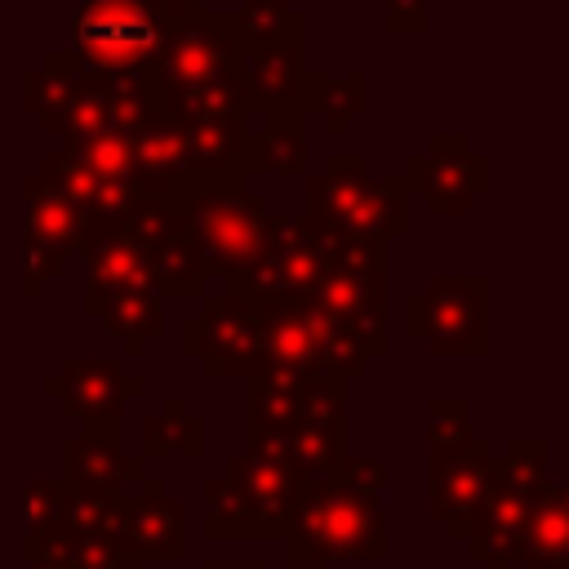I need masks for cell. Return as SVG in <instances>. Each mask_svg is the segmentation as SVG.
<instances>
[{
  "label": "cell",
  "mask_w": 569,
  "mask_h": 569,
  "mask_svg": "<svg viewBox=\"0 0 569 569\" xmlns=\"http://www.w3.org/2000/svg\"><path fill=\"white\" fill-rule=\"evenodd\" d=\"M485 298H489V280L480 271L431 276L427 289L405 298V329L409 338L427 342L436 360H480L489 347Z\"/></svg>",
  "instance_id": "6"
},
{
  "label": "cell",
  "mask_w": 569,
  "mask_h": 569,
  "mask_svg": "<svg viewBox=\"0 0 569 569\" xmlns=\"http://www.w3.org/2000/svg\"><path fill=\"white\" fill-rule=\"evenodd\" d=\"M22 569H67V560L58 551H44V547H27V565Z\"/></svg>",
  "instance_id": "21"
},
{
  "label": "cell",
  "mask_w": 569,
  "mask_h": 569,
  "mask_svg": "<svg viewBox=\"0 0 569 569\" xmlns=\"http://www.w3.org/2000/svg\"><path fill=\"white\" fill-rule=\"evenodd\" d=\"M498 480V458L489 453L485 436H467L449 449H431V471H427V511L458 538L467 516L485 502L489 485Z\"/></svg>",
  "instance_id": "11"
},
{
  "label": "cell",
  "mask_w": 569,
  "mask_h": 569,
  "mask_svg": "<svg viewBox=\"0 0 569 569\" xmlns=\"http://www.w3.org/2000/svg\"><path fill=\"white\" fill-rule=\"evenodd\" d=\"M22 511H27V547L44 542L58 525H62V511H67V489L62 480H31L22 489Z\"/></svg>",
  "instance_id": "19"
},
{
  "label": "cell",
  "mask_w": 569,
  "mask_h": 569,
  "mask_svg": "<svg viewBox=\"0 0 569 569\" xmlns=\"http://www.w3.org/2000/svg\"><path fill=\"white\" fill-rule=\"evenodd\" d=\"M467 413H471L467 396H431L427 400V445L431 449H449V445L467 440L471 436L467 431Z\"/></svg>",
  "instance_id": "20"
},
{
  "label": "cell",
  "mask_w": 569,
  "mask_h": 569,
  "mask_svg": "<svg viewBox=\"0 0 569 569\" xmlns=\"http://www.w3.org/2000/svg\"><path fill=\"white\" fill-rule=\"evenodd\" d=\"M284 569H329L338 560H382L387 520L373 489L351 485L338 467L311 476L284 525Z\"/></svg>",
  "instance_id": "1"
},
{
  "label": "cell",
  "mask_w": 569,
  "mask_h": 569,
  "mask_svg": "<svg viewBox=\"0 0 569 569\" xmlns=\"http://www.w3.org/2000/svg\"><path fill=\"white\" fill-rule=\"evenodd\" d=\"M307 222L387 244L405 231V182H369L360 156H338L307 191Z\"/></svg>",
  "instance_id": "7"
},
{
  "label": "cell",
  "mask_w": 569,
  "mask_h": 569,
  "mask_svg": "<svg viewBox=\"0 0 569 569\" xmlns=\"http://www.w3.org/2000/svg\"><path fill=\"white\" fill-rule=\"evenodd\" d=\"M307 485L311 476L289 462L262 453L227 458L222 471L204 480V538H280Z\"/></svg>",
  "instance_id": "3"
},
{
  "label": "cell",
  "mask_w": 569,
  "mask_h": 569,
  "mask_svg": "<svg viewBox=\"0 0 569 569\" xmlns=\"http://www.w3.org/2000/svg\"><path fill=\"white\" fill-rule=\"evenodd\" d=\"M62 489L67 498H89V502H107L120 498L129 480L142 476V462L129 458L120 449V436H102V431H76L62 445Z\"/></svg>",
  "instance_id": "13"
},
{
  "label": "cell",
  "mask_w": 569,
  "mask_h": 569,
  "mask_svg": "<svg viewBox=\"0 0 569 569\" xmlns=\"http://www.w3.org/2000/svg\"><path fill=\"white\" fill-rule=\"evenodd\" d=\"M569 489L560 480H542L520 529V551L525 569H569V511H565Z\"/></svg>",
  "instance_id": "16"
},
{
  "label": "cell",
  "mask_w": 569,
  "mask_h": 569,
  "mask_svg": "<svg viewBox=\"0 0 569 569\" xmlns=\"http://www.w3.org/2000/svg\"><path fill=\"white\" fill-rule=\"evenodd\" d=\"M89 218L49 182L31 178L27 182V253H22V289L36 298L53 276L67 271L71 253L84 240Z\"/></svg>",
  "instance_id": "10"
},
{
  "label": "cell",
  "mask_w": 569,
  "mask_h": 569,
  "mask_svg": "<svg viewBox=\"0 0 569 569\" xmlns=\"http://www.w3.org/2000/svg\"><path fill=\"white\" fill-rule=\"evenodd\" d=\"M147 382L124 369L120 356H67L58 373L44 378V396L62 400V409L80 422V431L120 436L124 405L142 396Z\"/></svg>",
  "instance_id": "9"
},
{
  "label": "cell",
  "mask_w": 569,
  "mask_h": 569,
  "mask_svg": "<svg viewBox=\"0 0 569 569\" xmlns=\"http://www.w3.org/2000/svg\"><path fill=\"white\" fill-rule=\"evenodd\" d=\"M138 493L120 498V542L138 560H182V498L164 489L160 476H138Z\"/></svg>",
  "instance_id": "12"
},
{
  "label": "cell",
  "mask_w": 569,
  "mask_h": 569,
  "mask_svg": "<svg viewBox=\"0 0 569 569\" xmlns=\"http://www.w3.org/2000/svg\"><path fill=\"white\" fill-rule=\"evenodd\" d=\"M169 204L178 209L182 231H187L191 253H196L204 276L231 280L236 271H244L262 253L271 213L240 182H231V178L191 182V187H178L169 196Z\"/></svg>",
  "instance_id": "4"
},
{
  "label": "cell",
  "mask_w": 569,
  "mask_h": 569,
  "mask_svg": "<svg viewBox=\"0 0 569 569\" xmlns=\"http://www.w3.org/2000/svg\"><path fill=\"white\" fill-rule=\"evenodd\" d=\"M142 453L147 458H200L204 453V418L191 413L182 396H169L160 413L147 418L142 427Z\"/></svg>",
  "instance_id": "18"
},
{
  "label": "cell",
  "mask_w": 569,
  "mask_h": 569,
  "mask_svg": "<svg viewBox=\"0 0 569 569\" xmlns=\"http://www.w3.org/2000/svg\"><path fill=\"white\" fill-rule=\"evenodd\" d=\"M258 329H262V373H289V378L329 373L316 356L298 298H258Z\"/></svg>",
  "instance_id": "15"
},
{
  "label": "cell",
  "mask_w": 569,
  "mask_h": 569,
  "mask_svg": "<svg viewBox=\"0 0 569 569\" xmlns=\"http://www.w3.org/2000/svg\"><path fill=\"white\" fill-rule=\"evenodd\" d=\"M84 316H98L107 333L124 342V356H138L151 338L164 333V298L138 253V244L116 227V218H93L84 227Z\"/></svg>",
  "instance_id": "2"
},
{
  "label": "cell",
  "mask_w": 569,
  "mask_h": 569,
  "mask_svg": "<svg viewBox=\"0 0 569 569\" xmlns=\"http://www.w3.org/2000/svg\"><path fill=\"white\" fill-rule=\"evenodd\" d=\"M182 347L213 378H262V329L258 298L222 289L204 302L200 316L182 325Z\"/></svg>",
  "instance_id": "8"
},
{
  "label": "cell",
  "mask_w": 569,
  "mask_h": 569,
  "mask_svg": "<svg viewBox=\"0 0 569 569\" xmlns=\"http://www.w3.org/2000/svg\"><path fill=\"white\" fill-rule=\"evenodd\" d=\"M76 40H80L84 58H93L102 67H133V62H142L151 53L156 31H151V18L138 4L107 0V4H93L80 18Z\"/></svg>",
  "instance_id": "14"
},
{
  "label": "cell",
  "mask_w": 569,
  "mask_h": 569,
  "mask_svg": "<svg viewBox=\"0 0 569 569\" xmlns=\"http://www.w3.org/2000/svg\"><path fill=\"white\" fill-rule=\"evenodd\" d=\"M547 458H551L547 436H511L507 440V453L498 458V480L489 485L485 502L458 529V542H467V556L480 560L485 569L516 565L525 511H529L538 485L547 480Z\"/></svg>",
  "instance_id": "5"
},
{
  "label": "cell",
  "mask_w": 569,
  "mask_h": 569,
  "mask_svg": "<svg viewBox=\"0 0 569 569\" xmlns=\"http://www.w3.org/2000/svg\"><path fill=\"white\" fill-rule=\"evenodd\" d=\"M204 569H267V565L249 556H222V560H204Z\"/></svg>",
  "instance_id": "22"
},
{
  "label": "cell",
  "mask_w": 569,
  "mask_h": 569,
  "mask_svg": "<svg viewBox=\"0 0 569 569\" xmlns=\"http://www.w3.org/2000/svg\"><path fill=\"white\" fill-rule=\"evenodd\" d=\"M409 187H418L436 213H462L467 200H471L476 191H485V164L471 160V164L462 169V156L445 160L440 151L413 156V160H409Z\"/></svg>",
  "instance_id": "17"
}]
</instances>
